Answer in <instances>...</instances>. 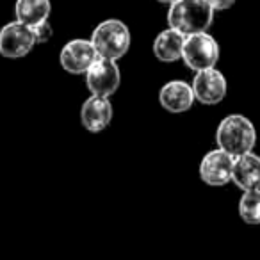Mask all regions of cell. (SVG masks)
<instances>
[{"instance_id":"1","label":"cell","mask_w":260,"mask_h":260,"mask_svg":"<svg viewBox=\"0 0 260 260\" xmlns=\"http://www.w3.org/2000/svg\"><path fill=\"white\" fill-rule=\"evenodd\" d=\"M216 141L217 148L235 159L253 150L256 143V130L246 116L228 114L217 125Z\"/></svg>"},{"instance_id":"2","label":"cell","mask_w":260,"mask_h":260,"mask_svg":"<svg viewBox=\"0 0 260 260\" xmlns=\"http://www.w3.org/2000/svg\"><path fill=\"white\" fill-rule=\"evenodd\" d=\"M214 20V9L207 0H177L170 6L168 23L170 29L184 36L205 32Z\"/></svg>"},{"instance_id":"3","label":"cell","mask_w":260,"mask_h":260,"mask_svg":"<svg viewBox=\"0 0 260 260\" xmlns=\"http://www.w3.org/2000/svg\"><path fill=\"white\" fill-rule=\"evenodd\" d=\"M91 43H93L94 50L100 57L116 61L128 52L130 30L119 20H105L93 30Z\"/></svg>"},{"instance_id":"4","label":"cell","mask_w":260,"mask_h":260,"mask_svg":"<svg viewBox=\"0 0 260 260\" xmlns=\"http://www.w3.org/2000/svg\"><path fill=\"white\" fill-rule=\"evenodd\" d=\"M219 45L210 34L198 32L185 36L182 59H184L187 68L194 70V72L216 68L217 61H219Z\"/></svg>"},{"instance_id":"5","label":"cell","mask_w":260,"mask_h":260,"mask_svg":"<svg viewBox=\"0 0 260 260\" xmlns=\"http://www.w3.org/2000/svg\"><path fill=\"white\" fill-rule=\"evenodd\" d=\"M86 84L89 87L91 94L109 98L118 91L121 84V72L116 61L98 55L93 64L86 72Z\"/></svg>"},{"instance_id":"6","label":"cell","mask_w":260,"mask_h":260,"mask_svg":"<svg viewBox=\"0 0 260 260\" xmlns=\"http://www.w3.org/2000/svg\"><path fill=\"white\" fill-rule=\"evenodd\" d=\"M32 29L20 22H11L0 29V55L8 59L25 57L34 48Z\"/></svg>"},{"instance_id":"7","label":"cell","mask_w":260,"mask_h":260,"mask_svg":"<svg viewBox=\"0 0 260 260\" xmlns=\"http://www.w3.org/2000/svg\"><path fill=\"white\" fill-rule=\"evenodd\" d=\"M191 87L194 98L203 105H216L226 96V79L216 68L196 72Z\"/></svg>"},{"instance_id":"8","label":"cell","mask_w":260,"mask_h":260,"mask_svg":"<svg viewBox=\"0 0 260 260\" xmlns=\"http://www.w3.org/2000/svg\"><path fill=\"white\" fill-rule=\"evenodd\" d=\"M232 168H234V157L216 148L205 153L200 162V178L207 185L223 187L228 182H232Z\"/></svg>"},{"instance_id":"9","label":"cell","mask_w":260,"mask_h":260,"mask_svg":"<svg viewBox=\"0 0 260 260\" xmlns=\"http://www.w3.org/2000/svg\"><path fill=\"white\" fill-rule=\"evenodd\" d=\"M98 57L91 40H72L62 47L59 54L62 70L72 75H82Z\"/></svg>"},{"instance_id":"10","label":"cell","mask_w":260,"mask_h":260,"mask_svg":"<svg viewBox=\"0 0 260 260\" xmlns=\"http://www.w3.org/2000/svg\"><path fill=\"white\" fill-rule=\"evenodd\" d=\"M80 119H82L84 128L91 134H98V132L105 130L112 119V105L109 98L91 94L82 104Z\"/></svg>"},{"instance_id":"11","label":"cell","mask_w":260,"mask_h":260,"mask_svg":"<svg viewBox=\"0 0 260 260\" xmlns=\"http://www.w3.org/2000/svg\"><path fill=\"white\" fill-rule=\"evenodd\" d=\"M194 93L192 87L185 80H171L166 82L159 91V104L166 109L168 112L180 114L192 107L194 104Z\"/></svg>"},{"instance_id":"12","label":"cell","mask_w":260,"mask_h":260,"mask_svg":"<svg viewBox=\"0 0 260 260\" xmlns=\"http://www.w3.org/2000/svg\"><path fill=\"white\" fill-rule=\"evenodd\" d=\"M232 182L242 192L260 189V157L253 152L235 157L232 168Z\"/></svg>"},{"instance_id":"13","label":"cell","mask_w":260,"mask_h":260,"mask_svg":"<svg viewBox=\"0 0 260 260\" xmlns=\"http://www.w3.org/2000/svg\"><path fill=\"white\" fill-rule=\"evenodd\" d=\"M185 36L175 29H166L157 34L153 41V54L160 62H175L182 59Z\"/></svg>"},{"instance_id":"14","label":"cell","mask_w":260,"mask_h":260,"mask_svg":"<svg viewBox=\"0 0 260 260\" xmlns=\"http://www.w3.org/2000/svg\"><path fill=\"white\" fill-rule=\"evenodd\" d=\"M50 11V0H16L15 4L16 22L27 27H34L41 22H47Z\"/></svg>"},{"instance_id":"15","label":"cell","mask_w":260,"mask_h":260,"mask_svg":"<svg viewBox=\"0 0 260 260\" xmlns=\"http://www.w3.org/2000/svg\"><path fill=\"white\" fill-rule=\"evenodd\" d=\"M239 216L248 224H260V189L244 191L239 202Z\"/></svg>"},{"instance_id":"16","label":"cell","mask_w":260,"mask_h":260,"mask_svg":"<svg viewBox=\"0 0 260 260\" xmlns=\"http://www.w3.org/2000/svg\"><path fill=\"white\" fill-rule=\"evenodd\" d=\"M30 29H32L36 45L47 43V41L52 38V34H54V30H52V25H50V22H48V20H47V22H41V23H38V25L30 27Z\"/></svg>"},{"instance_id":"17","label":"cell","mask_w":260,"mask_h":260,"mask_svg":"<svg viewBox=\"0 0 260 260\" xmlns=\"http://www.w3.org/2000/svg\"><path fill=\"white\" fill-rule=\"evenodd\" d=\"M214 11H226L235 4V0H207Z\"/></svg>"},{"instance_id":"18","label":"cell","mask_w":260,"mask_h":260,"mask_svg":"<svg viewBox=\"0 0 260 260\" xmlns=\"http://www.w3.org/2000/svg\"><path fill=\"white\" fill-rule=\"evenodd\" d=\"M157 2H160V4H173V2H177V0H157Z\"/></svg>"}]
</instances>
